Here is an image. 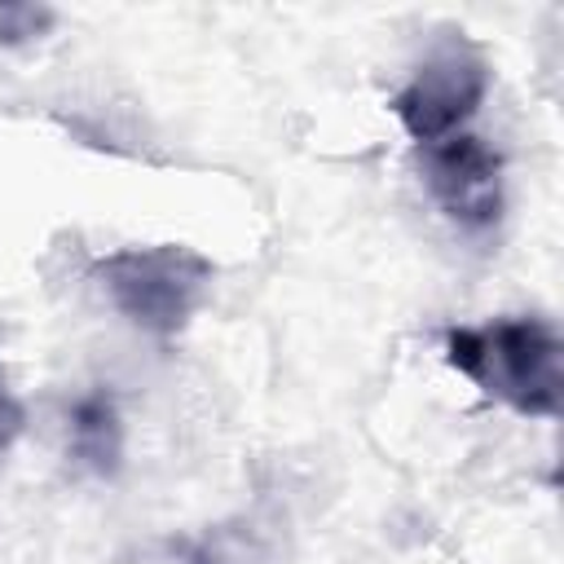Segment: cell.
Returning <instances> with one entry per match:
<instances>
[{
    "instance_id": "cell-1",
    "label": "cell",
    "mask_w": 564,
    "mask_h": 564,
    "mask_svg": "<svg viewBox=\"0 0 564 564\" xmlns=\"http://www.w3.org/2000/svg\"><path fill=\"white\" fill-rule=\"evenodd\" d=\"M560 335L542 317H502L489 326L445 330V361L463 370L485 397L533 419L560 414Z\"/></svg>"
},
{
    "instance_id": "cell-2",
    "label": "cell",
    "mask_w": 564,
    "mask_h": 564,
    "mask_svg": "<svg viewBox=\"0 0 564 564\" xmlns=\"http://www.w3.org/2000/svg\"><path fill=\"white\" fill-rule=\"evenodd\" d=\"M93 278L132 326L167 339L203 304L212 286V260L176 242L123 247V251L101 256L93 264Z\"/></svg>"
},
{
    "instance_id": "cell-3",
    "label": "cell",
    "mask_w": 564,
    "mask_h": 564,
    "mask_svg": "<svg viewBox=\"0 0 564 564\" xmlns=\"http://www.w3.org/2000/svg\"><path fill=\"white\" fill-rule=\"evenodd\" d=\"M485 93H489L485 53L471 40L449 35L423 57L410 84L392 97V115L419 145H432V141L454 137L480 110Z\"/></svg>"
},
{
    "instance_id": "cell-4",
    "label": "cell",
    "mask_w": 564,
    "mask_h": 564,
    "mask_svg": "<svg viewBox=\"0 0 564 564\" xmlns=\"http://www.w3.org/2000/svg\"><path fill=\"white\" fill-rule=\"evenodd\" d=\"M419 167L427 194L463 229H489L502 212V159L489 141L454 132L445 141L419 145Z\"/></svg>"
},
{
    "instance_id": "cell-5",
    "label": "cell",
    "mask_w": 564,
    "mask_h": 564,
    "mask_svg": "<svg viewBox=\"0 0 564 564\" xmlns=\"http://www.w3.org/2000/svg\"><path fill=\"white\" fill-rule=\"evenodd\" d=\"M70 449L88 471L115 476L119 449H123V427H119V410H115L110 392H88V397L75 401V410H70Z\"/></svg>"
},
{
    "instance_id": "cell-6",
    "label": "cell",
    "mask_w": 564,
    "mask_h": 564,
    "mask_svg": "<svg viewBox=\"0 0 564 564\" xmlns=\"http://www.w3.org/2000/svg\"><path fill=\"white\" fill-rule=\"evenodd\" d=\"M53 9L48 4H26V0H0V44H26L48 35L53 26Z\"/></svg>"
},
{
    "instance_id": "cell-7",
    "label": "cell",
    "mask_w": 564,
    "mask_h": 564,
    "mask_svg": "<svg viewBox=\"0 0 564 564\" xmlns=\"http://www.w3.org/2000/svg\"><path fill=\"white\" fill-rule=\"evenodd\" d=\"M22 432V405L0 388V449Z\"/></svg>"
}]
</instances>
